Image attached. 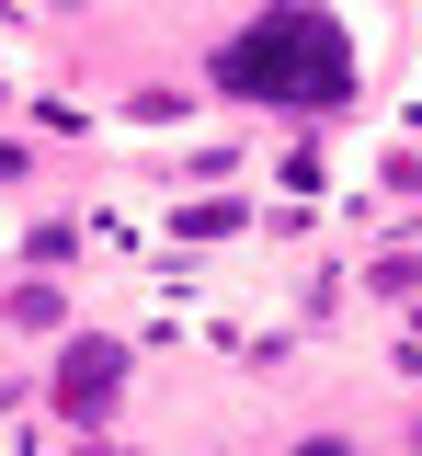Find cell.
Masks as SVG:
<instances>
[{
  "instance_id": "6da1fadb",
  "label": "cell",
  "mask_w": 422,
  "mask_h": 456,
  "mask_svg": "<svg viewBox=\"0 0 422 456\" xmlns=\"http://www.w3.org/2000/svg\"><path fill=\"white\" fill-rule=\"evenodd\" d=\"M217 92L331 114V103H354V35H343L320 0H263L240 35L217 46Z\"/></svg>"
},
{
  "instance_id": "7a4b0ae2",
  "label": "cell",
  "mask_w": 422,
  "mask_h": 456,
  "mask_svg": "<svg viewBox=\"0 0 422 456\" xmlns=\"http://www.w3.org/2000/svg\"><path fill=\"white\" fill-rule=\"evenodd\" d=\"M103 377H115V354L80 342V354H69V411H103Z\"/></svg>"
}]
</instances>
